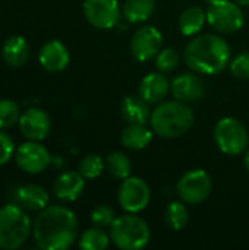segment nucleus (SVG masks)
<instances>
[{"instance_id": "obj_1", "label": "nucleus", "mask_w": 249, "mask_h": 250, "mask_svg": "<svg viewBox=\"0 0 249 250\" xmlns=\"http://www.w3.org/2000/svg\"><path fill=\"white\" fill-rule=\"evenodd\" d=\"M32 237L43 250L69 249L78 237L76 215L66 207L47 205L32 224Z\"/></svg>"}, {"instance_id": "obj_2", "label": "nucleus", "mask_w": 249, "mask_h": 250, "mask_svg": "<svg viewBox=\"0 0 249 250\" xmlns=\"http://www.w3.org/2000/svg\"><path fill=\"white\" fill-rule=\"evenodd\" d=\"M183 60L198 75H219L230 64L232 50L220 35L198 34L186 44Z\"/></svg>"}, {"instance_id": "obj_3", "label": "nucleus", "mask_w": 249, "mask_h": 250, "mask_svg": "<svg viewBox=\"0 0 249 250\" xmlns=\"http://www.w3.org/2000/svg\"><path fill=\"white\" fill-rule=\"evenodd\" d=\"M195 116L186 103L179 100L161 101L151 113L150 126L154 135L166 139L183 136L194 126Z\"/></svg>"}, {"instance_id": "obj_4", "label": "nucleus", "mask_w": 249, "mask_h": 250, "mask_svg": "<svg viewBox=\"0 0 249 250\" xmlns=\"http://www.w3.org/2000/svg\"><path fill=\"white\" fill-rule=\"evenodd\" d=\"M109 234L112 243L122 250L144 249L151 239V231L145 220L131 212L116 217L109 229Z\"/></svg>"}, {"instance_id": "obj_5", "label": "nucleus", "mask_w": 249, "mask_h": 250, "mask_svg": "<svg viewBox=\"0 0 249 250\" xmlns=\"http://www.w3.org/2000/svg\"><path fill=\"white\" fill-rule=\"evenodd\" d=\"M31 233V220L19 205L10 204L0 208V249H19Z\"/></svg>"}, {"instance_id": "obj_6", "label": "nucleus", "mask_w": 249, "mask_h": 250, "mask_svg": "<svg viewBox=\"0 0 249 250\" xmlns=\"http://www.w3.org/2000/svg\"><path fill=\"white\" fill-rule=\"evenodd\" d=\"M214 142L217 148L230 157L241 155L248 149L249 133L245 125L235 117H223L214 126Z\"/></svg>"}, {"instance_id": "obj_7", "label": "nucleus", "mask_w": 249, "mask_h": 250, "mask_svg": "<svg viewBox=\"0 0 249 250\" xmlns=\"http://www.w3.org/2000/svg\"><path fill=\"white\" fill-rule=\"evenodd\" d=\"M207 23L222 34H233L244 28L245 15L241 4L230 0H214L205 10Z\"/></svg>"}, {"instance_id": "obj_8", "label": "nucleus", "mask_w": 249, "mask_h": 250, "mask_svg": "<svg viewBox=\"0 0 249 250\" xmlns=\"http://www.w3.org/2000/svg\"><path fill=\"white\" fill-rule=\"evenodd\" d=\"M176 190L181 201L186 205H200L210 196L213 190V180L205 170H189L179 179Z\"/></svg>"}, {"instance_id": "obj_9", "label": "nucleus", "mask_w": 249, "mask_h": 250, "mask_svg": "<svg viewBox=\"0 0 249 250\" xmlns=\"http://www.w3.org/2000/svg\"><path fill=\"white\" fill-rule=\"evenodd\" d=\"M151 199V190L147 182L141 177H126L122 180L117 190V201L125 212L138 214L144 211Z\"/></svg>"}, {"instance_id": "obj_10", "label": "nucleus", "mask_w": 249, "mask_h": 250, "mask_svg": "<svg viewBox=\"0 0 249 250\" xmlns=\"http://www.w3.org/2000/svg\"><path fill=\"white\" fill-rule=\"evenodd\" d=\"M84 16L97 29H112L120 22L122 9L117 0H85Z\"/></svg>"}, {"instance_id": "obj_11", "label": "nucleus", "mask_w": 249, "mask_h": 250, "mask_svg": "<svg viewBox=\"0 0 249 250\" xmlns=\"http://www.w3.org/2000/svg\"><path fill=\"white\" fill-rule=\"evenodd\" d=\"M129 47L132 56L138 62H150L160 53L163 47V35L153 25L141 26L132 34Z\"/></svg>"}, {"instance_id": "obj_12", "label": "nucleus", "mask_w": 249, "mask_h": 250, "mask_svg": "<svg viewBox=\"0 0 249 250\" xmlns=\"http://www.w3.org/2000/svg\"><path fill=\"white\" fill-rule=\"evenodd\" d=\"M15 160L22 171L28 174H38L50 166L51 155L40 141H29L16 149Z\"/></svg>"}, {"instance_id": "obj_13", "label": "nucleus", "mask_w": 249, "mask_h": 250, "mask_svg": "<svg viewBox=\"0 0 249 250\" xmlns=\"http://www.w3.org/2000/svg\"><path fill=\"white\" fill-rule=\"evenodd\" d=\"M19 129L22 135L29 141H43L47 138L51 129L50 116L37 107L25 110L19 117Z\"/></svg>"}, {"instance_id": "obj_14", "label": "nucleus", "mask_w": 249, "mask_h": 250, "mask_svg": "<svg viewBox=\"0 0 249 250\" xmlns=\"http://www.w3.org/2000/svg\"><path fill=\"white\" fill-rule=\"evenodd\" d=\"M170 92L175 100L182 103H194L205 95V86L198 73H182L170 82Z\"/></svg>"}, {"instance_id": "obj_15", "label": "nucleus", "mask_w": 249, "mask_h": 250, "mask_svg": "<svg viewBox=\"0 0 249 250\" xmlns=\"http://www.w3.org/2000/svg\"><path fill=\"white\" fill-rule=\"evenodd\" d=\"M38 60H40V64L47 72L57 73L68 67L70 62V54H69L68 47L63 42H60L59 40H51L41 47Z\"/></svg>"}, {"instance_id": "obj_16", "label": "nucleus", "mask_w": 249, "mask_h": 250, "mask_svg": "<svg viewBox=\"0 0 249 250\" xmlns=\"http://www.w3.org/2000/svg\"><path fill=\"white\" fill-rule=\"evenodd\" d=\"M170 91V81L163 72H151L139 82L138 94L150 104H160Z\"/></svg>"}, {"instance_id": "obj_17", "label": "nucleus", "mask_w": 249, "mask_h": 250, "mask_svg": "<svg viewBox=\"0 0 249 250\" xmlns=\"http://www.w3.org/2000/svg\"><path fill=\"white\" fill-rule=\"evenodd\" d=\"M53 189L60 201L73 202L85 189V177L79 171H65L56 179Z\"/></svg>"}, {"instance_id": "obj_18", "label": "nucleus", "mask_w": 249, "mask_h": 250, "mask_svg": "<svg viewBox=\"0 0 249 250\" xmlns=\"http://www.w3.org/2000/svg\"><path fill=\"white\" fill-rule=\"evenodd\" d=\"M151 113H153V110L150 108V103H147L139 94L128 95L122 100L120 114L128 125H131V123L148 125L150 119H151Z\"/></svg>"}, {"instance_id": "obj_19", "label": "nucleus", "mask_w": 249, "mask_h": 250, "mask_svg": "<svg viewBox=\"0 0 249 250\" xmlns=\"http://www.w3.org/2000/svg\"><path fill=\"white\" fill-rule=\"evenodd\" d=\"M16 204L26 211H41L48 205L50 196L47 190L38 185H23L16 190Z\"/></svg>"}, {"instance_id": "obj_20", "label": "nucleus", "mask_w": 249, "mask_h": 250, "mask_svg": "<svg viewBox=\"0 0 249 250\" xmlns=\"http://www.w3.org/2000/svg\"><path fill=\"white\" fill-rule=\"evenodd\" d=\"M153 136H154V132L147 125L131 123L123 129V132L120 135V144L126 149L141 151L151 144Z\"/></svg>"}, {"instance_id": "obj_21", "label": "nucleus", "mask_w": 249, "mask_h": 250, "mask_svg": "<svg viewBox=\"0 0 249 250\" xmlns=\"http://www.w3.org/2000/svg\"><path fill=\"white\" fill-rule=\"evenodd\" d=\"M1 57L7 66H23L29 57V45L26 40L21 35H12L6 38L1 45Z\"/></svg>"}, {"instance_id": "obj_22", "label": "nucleus", "mask_w": 249, "mask_h": 250, "mask_svg": "<svg viewBox=\"0 0 249 250\" xmlns=\"http://www.w3.org/2000/svg\"><path fill=\"white\" fill-rule=\"evenodd\" d=\"M207 22V13L201 6H189L186 7L178 21V26L182 35L185 37H195L201 32Z\"/></svg>"}, {"instance_id": "obj_23", "label": "nucleus", "mask_w": 249, "mask_h": 250, "mask_svg": "<svg viewBox=\"0 0 249 250\" xmlns=\"http://www.w3.org/2000/svg\"><path fill=\"white\" fill-rule=\"evenodd\" d=\"M154 9L156 0H125L122 15L131 23H141L151 18Z\"/></svg>"}, {"instance_id": "obj_24", "label": "nucleus", "mask_w": 249, "mask_h": 250, "mask_svg": "<svg viewBox=\"0 0 249 250\" xmlns=\"http://www.w3.org/2000/svg\"><path fill=\"white\" fill-rule=\"evenodd\" d=\"M110 234L98 226L87 229L79 236V248L84 250H104L110 245Z\"/></svg>"}, {"instance_id": "obj_25", "label": "nucleus", "mask_w": 249, "mask_h": 250, "mask_svg": "<svg viewBox=\"0 0 249 250\" xmlns=\"http://www.w3.org/2000/svg\"><path fill=\"white\" fill-rule=\"evenodd\" d=\"M106 168H107L109 174L113 179L125 180L126 177L131 176L132 163H131V160H129V157L126 154L119 152V151H114V152H112V154L107 155Z\"/></svg>"}, {"instance_id": "obj_26", "label": "nucleus", "mask_w": 249, "mask_h": 250, "mask_svg": "<svg viewBox=\"0 0 249 250\" xmlns=\"http://www.w3.org/2000/svg\"><path fill=\"white\" fill-rule=\"evenodd\" d=\"M164 221L175 231L183 230L189 221V212H188L186 204L183 201L170 202L164 211Z\"/></svg>"}, {"instance_id": "obj_27", "label": "nucleus", "mask_w": 249, "mask_h": 250, "mask_svg": "<svg viewBox=\"0 0 249 250\" xmlns=\"http://www.w3.org/2000/svg\"><path fill=\"white\" fill-rule=\"evenodd\" d=\"M106 168V161L98 154H88L79 163V173L87 180H94L103 174Z\"/></svg>"}, {"instance_id": "obj_28", "label": "nucleus", "mask_w": 249, "mask_h": 250, "mask_svg": "<svg viewBox=\"0 0 249 250\" xmlns=\"http://www.w3.org/2000/svg\"><path fill=\"white\" fill-rule=\"evenodd\" d=\"M21 111L16 101L10 98H1L0 100V129L12 127L15 123L19 122Z\"/></svg>"}, {"instance_id": "obj_29", "label": "nucleus", "mask_w": 249, "mask_h": 250, "mask_svg": "<svg viewBox=\"0 0 249 250\" xmlns=\"http://www.w3.org/2000/svg\"><path fill=\"white\" fill-rule=\"evenodd\" d=\"M156 66L158 72L163 73H170L179 66V54L173 47H166L161 48L160 53L156 56Z\"/></svg>"}, {"instance_id": "obj_30", "label": "nucleus", "mask_w": 249, "mask_h": 250, "mask_svg": "<svg viewBox=\"0 0 249 250\" xmlns=\"http://www.w3.org/2000/svg\"><path fill=\"white\" fill-rule=\"evenodd\" d=\"M114 220H116V214H114L113 208H110L109 205H97L91 211V221L94 226H98L103 229H110V226L113 224Z\"/></svg>"}, {"instance_id": "obj_31", "label": "nucleus", "mask_w": 249, "mask_h": 250, "mask_svg": "<svg viewBox=\"0 0 249 250\" xmlns=\"http://www.w3.org/2000/svg\"><path fill=\"white\" fill-rule=\"evenodd\" d=\"M229 67L235 78L249 79V51H242L235 59H232Z\"/></svg>"}, {"instance_id": "obj_32", "label": "nucleus", "mask_w": 249, "mask_h": 250, "mask_svg": "<svg viewBox=\"0 0 249 250\" xmlns=\"http://www.w3.org/2000/svg\"><path fill=\"white\" fill-rule=\"evenodd\" d=\"M15 152V144L12 138L0 130V166H4L13 155Z\"/></svg>"}, {"instance_id": "obj_33", "label": "nucleus", "mask_w": 249, "mask_h": 250, "mask_svg": "<svg viewBox=\"0 0 249 250\" xmlns=\"http://www.w3.org/2000/svg\"><path fill=\"white\" fill-rule=\"evenodd\" d=\"M244 166H245L247 171L249 173V149L245 151V155H244Z\"/></svg>"}, {"instance_id": "obj_34", "label": "nucleus", "mask_w": 249, "mask_h": 250, "mask_svg": "<svg viewBox=\"0 0 249 250\" xmlns=\"http://www.w3.org/2000/svg\"><path fill=\"white\" fill-rule=\"evenodd\" d=\"M235 1L241 6H249V0H235Z\"/></svg>"}, {"instance_id": "obj_35", "label": "nucleus", "mask_w": 249, "mask_h": 250, "mask_svg": "<svg viewBox=\"0 0 249 250\" xmlns=\"http://www.w3.org/2000/svg\"><path fill=\"white\" fill-rule=\"evenodd\" d=\"M204 1H205V3L208 4V3H211V1H214V0H204Z\"/></svg>"}]
</instances>
